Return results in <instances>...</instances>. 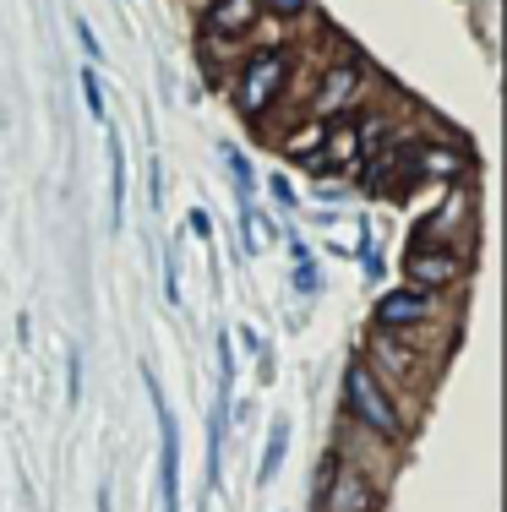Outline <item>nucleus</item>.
I'll return each mask as SVG.
<instances>
[{"label": "nucleus", "mask_w": 507, "mask_h": 512, "mask_svg": "<svg viewBox=\"0 0 507 512\" xmlns=\"http://www.w3.org/2000/svg\"><path fill=\"white\" fill-rule=\"evenodd\" d=\"M66 404H82V349H71V387H66Z\"/></svg>", "instance_id": "2eb2a0df"}, {"label": "nucleus", "mask_w": 507, "mask_h": 512, "mask_svg": "<svg viewBox=\"0 0 507 512\" xmlns=\"http://www.w3.org/2000/svg\"><path fill=\"white\" fill-rule=\"evenodd\" d=\"M257 17V0H213L208 6V33L213 39H240Z\"/></svg>", "instance_id": "1a4fd4ad"}, {"label": "nucleus", "mask_w": 507, "mask_h": 512, "mask_svg": "<svg viewBox=\"0 0 507 512\" xmlns=\"http://www.w3.org/2000/svg\"><path fill=\"white\" fill-rule=\"evenodd\" d=\"M437 311V295L431 289H388V295L377 300V311H371V322H377V333H404V327H420L426 316Z\"/></svg>", "instance_id": "39448f33"}, {"label": "nucleus", "mask_w": 507, "mask_h": 512, "mask_svg": "<svg viewBox=\"0 0 507 512\" xmlns=\"http://www.w3.org/2000/svg\"><path fill=\"white\" fill-rule=\"evenodd\" d=\"M142 382H148L153 420H159V512H180V425H175V409L164 404L148 365H142Z\"/></svg>", "instance_id": "f03ea898"}, {"label": "nucleus", "mask_w": 507, "mask_h": 512, "mask_svg": "<svg viewBox=\"0 0 507 512\" xmlns=\"http://www.w3.org/2000/svg\"><path fill=\"white\" fill-rule=\"evenodd\" d=\"M322 512H377V491L355 463H328L322 480Z\"/></svg>", "instance_id": "423d86ee"}, {"label": "nucleus", "mask_w": 507, "mask_h": 512, "mask_svg": "<svg viewBox=\"0 0 507 512\" xmlns=\"http://www.w3.org/2000/svg\"><path fill=\"white\" fill-rule=\"evenodd\" d=\"M77 39H82V50H88V60H104V50H99V39H93V28L77 17Z\"/></svg>", "instance_id": "a211bd4d"}, {"label": "nucleus", "mask_w": 507, "mask_h": 512, "mask_svg": "<svg viewBox=\"0 0 507 512\" xmlns=\"http://www.w3.org/2000/svg\"><path fill=\"white\" fill-rule=\"evenodd\" d=\"M82 99H88V115L93 120H104V93H99V71H82Z\"/></svg>", "instance_id": "4468645a"}, {"label": "nucleus", "mask_w": 507, "mask_h": 512, "mask_svg": "<svg viewBox=\"0 0 507 512\" xmlns=\"http://www.w3.org/2000/svg\"><path fill=\"white\" fill-rule=\"evenodd\" d=\"M257 6H268L273 17H300V11L311 6V0H257Z\"/></svg>", "instance_id": "f3484780"}, {"label": "nucleus", "mask_w": 507, "mask_h": 512, "mask_svg": "<svg viewBox=\"0 0 507 512\" xmlns=\"http://www.w3.org/2000/svg\"><path fill=\"white\" fill-rule=\"evenodd\" d=\"M104 142H110V229L126 224V148H120L115 126L104 131Z\"/></svg>", "instance_id": "9d476101"}, {"label": "nucleus", "mask_w": 507, "mask_h": 512, "mask_svg": "<svg viewBox=\"0 0 507 512\" xmlns=\"http://www.w3.org/2000/svg\"><path fill=\"white\" fill-rule=\"evenodd\" d=\"M360 88H366V77H360L355 60H338V66L322 71V88H317V109L322 115H333V109H349L360 99Z\"/></svg>", "instance_id": "6e6552de"}, {"label": "nucleus", "mask_w": 507, "mask_h": 512, "mask_svg": "<svg viewBox=\"0 0 507 512\" xmlns=\"http://www.w3.org/2000/svg\"><path fill=\"white\" fill-rule=\"evenodd\" d=\"M229 409H235V344L229 333L219 338V387H213V414H208V491H219L224 474V436H229Z\"/></svg>", "instance_id": "20e7f679"}, {"label": "nucleus", "mask_w": 507, "mask_h": 512, "mask_svg": "<svg viewBox=\"0 0 507 512\" xmlns=\"http://www.w3.org/2000/svg\"><path fill=\"white\" fill-rule=\"evenodd\" d=\"M289 256H295V295H317L322 273H317V256H311L306 240H289Z\"/></svg>", "instance_id": "f8f14e48"}, {"label": "nucleus", "mask_w": 507, "mask_h": 512, "mask_svg": "<svg viewBox=\"0 0 507 512\" xmlns=\"http://www.w3.org/2000/svg\"><path fill=\"white\" fill-rule=\"evenodd\" d=\"M284 82H289V50H262L246 71H240L235 109H240V115H251V120L268 115V104L284 93Z\"/></svg>", "instance_id": "7ed1b4c3"}, {"label": "nucleus", "mask_w": 507, "mask_h": 512, "mask_svg": "<svg viewBox=\"0 0 507 512\" xmlns=\"http://www.w3.org/2000/svg\"><path fill=\"white\" fill-rule=\"evenodd\" d=\"M458 273H464V262H458V251H442V246H420L415 256H409V284L415 289H448V284H458Z\"/></svg>", "instance_id": "0eeeda50"}, {"label": "nucleus", "mask_w": 507, "mask_h": 512, "mask_svg": "<svg viewBox=\"0 0 507 512\" xmlns=\"http://www.w3.org/2000/svg\"><path fill=\"white\" fill-rule=\"evenodd\" d=\"M186 224H191V235H197V240H213V213H208V207H191Z\"/></svg>", "instance_id": "dca6fc26"}, {"label": "nucleus", "mask_w": 507, "mask_h": 512, "mask_svg": "<svg viewBox=\"0 0 507 512\" xmlns=\"http://www.w3.org/2000/svg\"><path fill=\"white\" fill-rule=\"evenodd\" d=\"M284 453H289V420H284V414H273V425H268V447H262V463H257V485H273V480H279Z\"/></svg>", "instance_id": "9b49d317"}, {"label": "nucleus", "mask_w": 507, "mask_h": 512, "mask_svg": "<svg viewBox=\"0 0 507 512\" xmlns=\"http://www.w3.org/2000/svg\"><path fill=\"white\" fill-rule=\"evenodd\" d=\"M224 164H229V175H235V197H251L257 191V175H251V164H246V153L235 148V142H224Z\"/></svg>", "instance_id": "ddd939ff"}, {"label": "nucleus", "mask_w": 507, "mask_h": 512, "mask_svg": "<svg viewBox=\"0 0 507 512\" xmlns=\"http://www.w3.org/2000/svg\"><path fill=\"white\" fill-rule=\"evenodd\" d=\"M273 197H279L284 207H295V186H289L284 175H273Z\"/></svg>", "instance_id": "6ab92c4d"}, {"label": "nucleus", "mask_w": 507, "mask_h": 512, "mask_svg": "<svg viewBox=\"0 0 507 512\" xmlns=\"http://www.w3.org/2000/svg\"><path fill=\"white\" fill-rule=\"evenodd\" d=\"M344 409H349V420H360L377 442H404V414H398L393 393L382 387V376H371L366 360L344 365Z\"/></svg>", "instance_id": "f257e3e1"}]
</instances>
